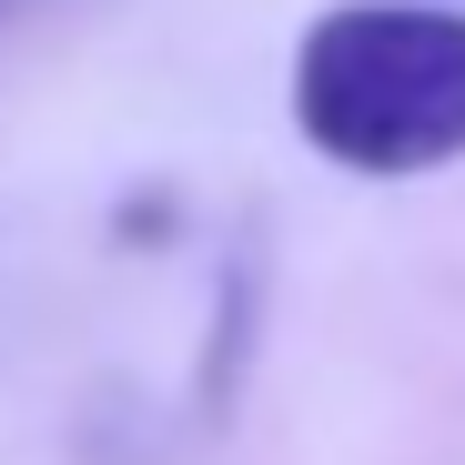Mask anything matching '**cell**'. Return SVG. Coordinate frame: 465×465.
<instances>
[{
	"label": "cell",
	"instance_id": "6da1fadb",
	"mask_svg": "<svg viewBox=\"0 0 465 465\" xmlns=\"http://www.w3.org/2000/svg\"><path fill=\"white\" fill-rule=\"evenodd\" d=\"M293 122L324 163L374 183L465 163V11L334 0L293 41Z\"/></svg>",
	"mask_w": 465,
	"mask_h": 465
},
{
	"label": "cell",
	"instance_id": "7a4b0ae2",
	"mask_svg": "<svg viewBox=\"0 0 465 465\" xmlns=\"http://www.w3.org/2000/svg\"><path fill=\"white\" fill-rule=\"evenodd\" d=\"M11 11H21V0H0V21H11Z\"/></svg>",
	"mask_w": 465,
	"mask_h": 465
}]
</instances>
